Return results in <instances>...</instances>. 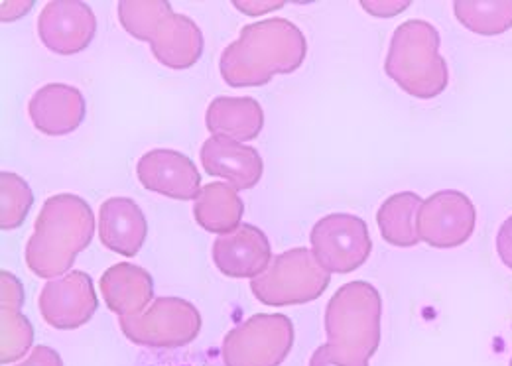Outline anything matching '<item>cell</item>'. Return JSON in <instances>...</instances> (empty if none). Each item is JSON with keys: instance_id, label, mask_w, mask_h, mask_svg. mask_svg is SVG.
<instances>
[{"instance_id": "cell-24", "label": "cell", "mask_w": 512, "mask_h": 366, "mask_svg": "<svg viewBox=\"0 0 512 366\" xmlns=\"http://www.w3.org/2000/svg\"><path fill=\"white\" fill-rule=\"evenodd\" d=\"M34 203V195L20 176L2 172L0 174V227L2 231L18 229L30 207Z\"/></svg>"}, {"instance_id": "cell-9", "label": "cell", "mask_w": 512, "mask_h": 366, "mask_svg": "<svg viewBox=\"0 0 512 366\" xmlns=\"http://www.w3.org/2000/svg\"><path fill=\"white\" fill-rule=\"evenodd\" d=\"M312 252L329 274H349L371 256L373 241L363 219L333 213L320 219L310 235Z\"/></svg>"}, {"instance_id": "cell-21", "label": "cell", "mask_w": 512, "mask_h": 366, "mask_svg": "<svg viewBox=\"0 0 512 366\" xmlns=\"http://www.w3.org/2000/svg\"><path fill=\"white\" fill-rule=\"evenodd\" d=\"M245 213L243 199L229 183H207L201 187L195 205L193 217L209 233L227 235L241 225Z\"/></svg>"}, {"instance_id": "cell-30", "label": "cell", "mask_w": 512, "mask_h": 366, "mask_svg": "<svg viewBox=\"0 0 512 366\" xmlns=\"http://www.w3.org/2000/svg\"><path fill=\"white\" fill-rule=\"evenodd\" d=\"M260 2H235V6L243 12H249V14H258L260 12H266V10H274V8H282L284 2H270V6H258Z\"/></svg>"}, {"instance_id": "cell-27", "label": "cell", "mask_w": 512, "mask_h": 366, "mask_svg": "<svg viewBox=\"0 0 512 366\" xmlns=\"http://www.w3.org/2000/svg\"><path fill=\"white\" fill-rule=\"evenodd\" d=\"M497 252L507 268L512 270V217H509L497 235Z\"/></svg>"}, {"instance_id": "cell-3", "label": "cell", "mask_w": 512, "mask_h": 366, "mask_svg": "<svg viewBox=\"0 0 512 366\" xmlns=\"http://www.w3.org/2000/svg\"><path fill=\"white\" fill-rule=\"evenodd\" d=\"M119 20L136 40L148 42L152 56L170 69H190L203 54V36L192 18L176 14L166 0L119 2Z\"/></svg>"}, {"instance_id": "cell-18", "label": "cell", "mask_w": 512, "mask_h": 366, "mask_svg": "<svg viewBox=\"0 0 512 366\" xmlns=\"http://www.w3.org/2000/svg\"><path fill=\"white\" fill-rule=\"evenodd\" d=\"M101 292L107 307L123 319L146 311L154 296V284L144 268L121 262L101 276Z\"/></svg>"}, {"instance_id": "cell-17", "label": "cell", "mask_w": 512, "mask_h": 366, "mask_svg": "<svg viewBox=\"0 0 512 366\" xmlns=\"http://www.w3.org/2000/svg\"><path fill=\"white\" fill-rule=\"evenodd\" d=\"M148 235L142 209L128 197H113L101 205L99 237L109 250L121 256H136Z\"/></svg>"}, {"instance_id": "cell-7", "label": "cell", "mask_w": 512, "mask_h": 366, "mask_svg": "<svg viewBox=\"0 0 512 366\" xmlns=\"http://www.w3.org/2000/svg\"><path fill=\"white\" fill-rule=\"evenodd\" d=\"M294 345V325L280 313H256L223 341L225 366H280Z\"/></svg>"}, {"instance_id": "cell-5", "label": "cell", "mask_w": 512, "mask_h": 366, "mask_svg": "<svg viewBox=\"0 0 512 366\" xmlns=\"http://www.w3.org/2000/svg\"><path fill=\"white\" fill-rule=\"evenodd\" d=\"M381 294L357 280L339 288L325 309L327 343L351 357L369 361L381 343Z\"/></svg>"}, {"instance_id": "cell-8", "label": "cell", "mask_w": 512, "mask_h": 366, "mask_svg": "<svg viewBox=\"0 0 512 366\" xmlns=\"http://www.w3.org/2000/svg\"><path fill=\"white\" fill-rule=\"evenodd\" d=\"M121 329L128 341L154 349H176L192 343L201 329V315L180 298H158L146 311L123 317Z\"/></svg>"}, {"instance_id": "cell-1", "label": "cell", "mask_w": 512, "mask_h": 366, "mask_svg": "<svg viewBox=\"0 0 512 366\" xmlns=\"http://www.w3.org/2000/svg\"><path fill=\"white\" fill-rule=\"evenodd\" d=\"M308 54L302 30L286 18L249 24L221 56V77L231 87H262L274 75L294 73Z\"/></svg>"}, {"instance_id": "cell-31", "label": "cell", "mask_w": 512, "mask_h": 366, "mask_svg": "<svg viewBox=\"0 0 512 366\" xmlns=\"http://www.w3.org/2000/svg\"><path fill=\"white\" fill-rule=\"evenodd\" d=\"M511 366H512V361H511Z\"/></svg>"}, {"instance_id": "cell-10", "label": "cell", "mask_w": 512, "mask_h": 366, "mask_svg": "<svg viewBox=\"0 0 512 366\" xmlns=\"http://www.w3.org/2000/svg\"><path fill=\"white\" fill-rule=\"evenodd\" d=\"M477 211L461 191H438L418 211V237L434 248H455L469 241L475 231Z\"/></svg>"}, {"instance_id": "cell-19", "label": "cell", "mask_w": 512, "mask_h": 366, "mask_svg": "<svg viewBox=\"0 0 512 366\" xmlns=\"http://www.w3.org/2000/svg\"><path fill=\"white\" fill-rule=\"evenodd\" d=\"M207 130L237 142L255 140L264 126V111L253 97H217L207 107Z\"/></svg>"}, {"instance_id": "cell-4", "label": "cell", "mask_w": 512, "mask_h": 366, "mask_svg": "<svg viewBox=\"0 0 512 366\" xmlns=\"http://www.w3.org/2000/svg\"><path fill=\"white\" fill-rule=\"evenodd\" d=\"M386 75L410 97L434 99L446 91L448 63L440 54V32L426 20H408L394 30Z\"/></svg>"}, {"instance_id": "cell-12", "label": "cell", "mask_w": 512, "mask_h": 366, "mask_svg": "<svg viewBox=\"0 0 512 366\" xmlns=\"http://www.w3.org/2000/svg\"><path fill=\"white\" fill-rule=\"evenodd\" d=\"M97 305L91 276L79 270L48 282L38 302L44 321L64 331L85 325L97 311Z\"/></svg>"}, {"instance_id": "cell-6", "label": "cell", "mask_w": 512, "mask_h": 366, "mask_svg": "<svg viewBox=\"0 0 512 366\" xmlns=\"http://www.w3.org/2000/svg\"><path fill=\"white\" fill-rule=\"evenodd\" d=\"M329 282L331 274L314 252L300 246L274 256L268 268L253 278L251 290L260 304L302 305L318 300Z\"/></svg>"}, {"instance_id": "cell-20", "label": "cell", "mask_w": 512, "mask_h": 366, "mask_svg": "<svg viewBox=\"0 0 512 366\" xmlns=\"http://www.w3.org/2000/svg\"><path fill=\"white\" fill-rule=\"evenodd\" d=\"M2 280V337H0V363L8 365L22 359L34 341V329L30 321L20 313L24 302L20 282L6 270Z\"/></svg>"}, {"instance_id": "cell-11", "label": "cell", "mask_w": 512, "mask_h": 366, "mask_svg": "<svg viewBox=\"0 0 512 366\" xmlns=\"http://www.w3.org/2000/svg\"><path fill=\"white\" fill-rule=\"evenodd\" d=\"M97 18L89 4L77 0H52L38 18L44 46L60 56L83 52L95 38Z\"/></svg>"}, {"instance_id": "cell-16", "label": "cell", "mask_w": 512, "mask_h": 366, "mask_svg": "<svg viewBox=\"0 0 512 366\" xmlns=\"http://www.w3.org/2000/svg\"><path fill=\"white\" fill-rule=\"evenodd\" d=\"M28 113L42 134L64 136L79 128L87 107L79 89L64 83H50L34 93Z\"/></svg>"}, {"instance_id": "cell-13", "label": "cell", "mask_w": 512, "mask_h": 366, "mask_svg": "<svg viewBox=\"0 0 512 366\" xmlns=\"http://www.w3.org/2000/svg\"><path fill=\"white\" fill-rule=\"evenodd\" d=\"M140 183L160 195L192 201L201 191V176L192 160L176 150H150L136 166Z\"/></svg>"}, {"instance_id": "cell-2", "label": "cell", "mask_w": 512, "mask_h": 366, "mask_svg": "<svg viewBox=\"0 0 512 366\" xmlns=\"http://www.w3.org/2000/svg\"><path fill=\"white\" fill-rule=\"evenodd\" d=\"M95 233V217L85 199L73 193L50 197L26 244V264L40 278L64 276L75 256L85 250Z\"/></svg>"}, {"instance_id": "cell-25", "label": "cell", "mask_w": 512, "mask_h": 366, "mask_svg": "<svg viewBox=\"0 0 512 366\" xmlns=\"http://www.w3.org/2000/svg\"><path fill=\"white\" fill-rule=\"evenodd\" d=\"M310 366H369V361L341 353L333 345L325 343L312 355Z\"/></svg>"}, {"instance_id": "cell-23", "label": "cell", "mask_w": 512, "mask_h": 366, "mask_svg": "<svg viewBox=\"0 0 512 366\" xmlns=\"http://www.w3.org/2000/svg\"><path fill=\"white\" fill-rule=\"evenodd\" d=\"M461 26L479 36H499L512 28V0L509 2H453Z\"/></svg>"}, {"instance_id": "cell-14", "label": "cell", "mask_w": 512, "mask_h": 366, "mask_svg": "<svg viewBox=\"0 0 512 366\" xmlns=\"http://www.w3.org/2000/svg\"><path fill=\"white\" fill-rule=\"evenodd\" d=\"M272 258L266 235L255 225H239L213 243V262L229 278H256Z\"/></svg>"}, {"instance_id": "cell-26", "label": "cell", "mask_w": 512, "mask_h": 366, "mask_svg": "<svg viewBox=\"0 0 512 366\" xmlns=\"http://www.w3.org/2000/svg\"><path fill=\"white\" fill-rule=\"evenodd\" d=\"M16 366H64V363H62V357L54 349L40 345L32 351V355L24 363Z\"/></svg>"}, {"instance_id": "cell-28", "label": "cell", "mask_w": 512, "mask_h": 366, "mask_svg": "<svg viewBox=\"0 0 512 366\" xmlns=\"http://www.w3.org/2000/svg\"><path fill=\"white\" fill-rule=\"evenodd\" d=\"M361 4H363V8H365L367 12L384 18V16H394V14L402 12V10H406L410 2H367V0H365V2H361Z\"/></svg>"}, {"instance_id": "cell-22", "label": "cell", "mask_w": 512, "mask_h": 366, "mask_svg": "<svg viewBox=\"0 0 512 366\" xmlns=\"http://www.w3.org/2000/svg\"><path fill=\"white\" fill-rule=\"evenodd\" d=\"M422 203L420 195L412 191L394 193L384 201L377 213V223L386 243L400 248L420 243L416 221Z\"/></svg>"}, {"instance_id": "cell-29", "label": "cell", "mask_w": 512, "mask_h": 366, "mask_svg": "<svg viewBox=\"0 0 512 366\" xmlns=\"http://www.w3.org/2000/svg\"><path fill=\"white\" fill-rule=\"evenodd\" d=\"M34 2H2V20L4 22H12L14 20V14L10 10L16 12V18L20 14H26L30 8H32Z\"/></svg>"}, {"instance_id": "cell-15", "label": "cell", "mask_w": 512, "mask_h": 366, "mask_svg": "<svg viewBox=\"0 0 512 366\" xmlns=\"http://www.w3.org/2000/svg\"><path fill=\"white\" fill-rule=\"evenodd\" d=\"M201 164L213 178H223L235 189H251L262 178V158L253 146L213 134L201 146Z\"/></svg>"}]
</instances>
